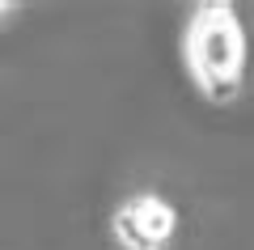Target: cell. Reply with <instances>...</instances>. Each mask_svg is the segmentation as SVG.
<instances>
[{
  "instance_id": "cell-1",
  "label": "cell",
  "mask_w": 254,
  "mask_h": 250,
  "mask_svg": "<svg viewBox=\"0 0 254 250\" xmlns=\"http://www.w3.org/2000/svg\"><path fill=\"white\" fill-rule=\"evenodd\" d=\"M187 72L199 85V93L216 106L233 102L246 85V64H250V38L237 17V4L229 0H203L190 9L187 21Z\"/></svg>"
},
{
  "instance_id": "cell-2",
  "label": "cell",
  "mask_w": 254,
  "mask_h": 250,
  "mask_svg": "<svg viewBox=\"0 0 254 250\" xmlns=\"http://www.w3.org/2000/svg\"><path fill=\"white\" fill-rule=\"evenodd\" d=\"M110 233L123 250H170L178 233V208L161 191H136L115 208Z\"/></svg>"
},
{
  "instance_id": "cell-3",
  "label": "cell",
  "mask_w": 254,
  "mask_h": 250,
  "mask_svg": "<svg viewBox=\"0 0 254 250\" xmlns=\"http://www.w3.org/2000/svg\"><path fill=\"white\" fill-rule=\"evenodd\" d=\"M13 9V4H9V0H0V17H4V13H9Z\"/></svg>"
}]
</instances>
